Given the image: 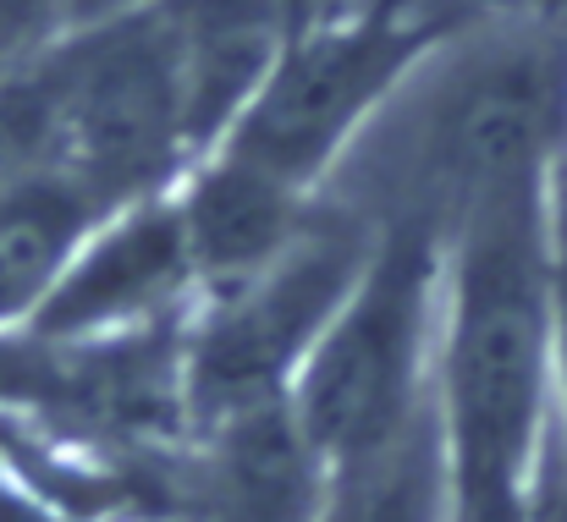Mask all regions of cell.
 I'll list each match as a JSON object with an SVG mask.
<instances>
[{
    "label": "cell",
    "instance_id": "16",
    "mask_svg": "<svg viewBox=\"0 0 567 522\" xmlns=\"http://www.w3.org/2000/svg\"><path fill=\"white\" fill-rule=\"evenodd\" d=\"M557 248L567 253V166H563V215H557Z\"/></svg>",
    "mask_w": 567,
    "mask_h": 522
},
{
    "label": "cell",
    "instance_id": "14",
    "mask_svg": "<svg viewBox=\"0 0 567 522\" xmlns=\"http://www.w3.org/2000/svg\"><path fill=\"white\" fill-rule=\"evenodd\" d=\"M557 424L567 435V253L557 248Z\"/></svg>",
    "mask_w": 567,
    "mask_h": 522
},
{
    "label": "cell",
    "instance_id": "7",
    "mask_svg": "<svg viewBox=\"0 0 567 522\" xmlns=\"http://www.w3.org/2000/svg\"><path fill=\"white\" fill-rule=\"evenodd\" d=\"M198 286L183 242L177 203L138 198L116 215H105L89 242L61 270L55 292L33 314L28 331L55 342H100L166 325V314Z\"/></svg>",
    "mask_w": 567,
    "mask_h": 522
},
{
    "label": "cell",
    "instance_id": "4",
    "mask_svg": "<svg viewBox=\"0 0 567 522\" xmlns=\"http://www.w3.org/2000/svg\"><path fill=\"white\" fill-rule=\"evenodd\" d=\"M441 281V237L413 226L375 231V248L348 303L337 309L287 390V413L320 468L385 440L435 396Z\"/></svg>",
    "mask_w": 567,
    "mask_h": 522
},
{
    "label": "cell",
    "instance_id": "2",
    "mask_svg": "<svg viewBox=\"0 0 567 522\" xmlns=\"http://www.w3.org/2000/svg\"><path fill=\"white\" fill-rule=\"evenodd\" d=\"M435 413L452 522H524L557 413V215L551 187L507 192L446 237Z\"/></svg>",
    "mask_w": 567,
    "mask_h": 522
},
{
    "label": "cell",
    "instance_id": "8",
    "mask_svg": "<svg viewBox=\"0 0 567 522\" xmlns=\"http://www.w3.org/2000/svg\"><path fill=\"white\" fill-rule=\"evenodd\" d=\"M177 220H183V242H188L198 286L226 292L248 281L254 270H265L303 231L309 192L215 149V160L177 198Z\"/></svg>",
    "mask_w": 567,
    "mask_h": 522
},
{
    "label": "cell",
    "instance_id": "15",
    "mask_svg": "<svg viewBox=\"0 0 567 522\" xmlns=\"http://www.w3.org/2000/svg\"><path fill=\"white\" fill-rule=\"evenodd\" d=\"M11 440H17V429L0 424V479H11Z\"/></svg>",
    "mask_w": 567,
    "mask_h": 522
},
{
    "label": "cell",
    "instance_id": "9",
    "mask_svg": "<svg viewBox=\"0 0 567 522\" xmlns=\"http://www.w3.org/2000/svg\"><path fill=\"white\" fill-rule=\"evenodd\" d=\"M105 209L55 166L0 176V331L33 325Z\"/></svg>",
    "mask_w": 567,
    "mask_h": 522
},
{
    "label": "cell",
    "instance_id": "13",
    "mask_svg": "<svg viewBox=\"0 0 567 522\" xmlns=\"http://www.w3.org/2000/svg\"><path fill=\"white\" fill-rule=\"evenodd\" d=\"M55 6H61V0H0V50H11V44H22L28 33H39Z\"/></svg>",
    "mask_w": 567,
    "mask_h": 522
},
{
    "label": "cell",
    "instance_id": "10",
    "mask_svg": "<svg viewBox=\"0 0 567 522\" xmlns=\"http://www.w3.org/2000/svg\"><path fill=\"white\" fill-rule=\"evenodd\" d=\"M315 522H452V468L435 396L385 440L326 468Z\"/></svg>",
    "mask_w": 567,
    "mask_h": 522
},
{
    "label": "cell",
    "instance_id": "12",
    "mask_svg": "<svg viewBox=\"0 0 567 522\" xmlns=\"http://www.w3.org/2000/svg\"><path fill=\"white\" fill-rule=\"evenodd\" d=\"M468 11H491V17H513V22H529V28H546V33H563L567 39V0H463Z\"/></svg>",
    "mask_w": 567,
    "mask_h": 522
},
{
    "label": "cell",
    "instance_id": "1",
    "mask_svg": "<svg viewBox=\"0 0 567 522\" xmlns=\"http://www.w3.org/2000/svg\"><path fill=\"white\" fill-rule=\"evenodd\" d=\"M567 160V39L491 17L446 33L331 166L337 209L370 231L452 237L474 209L551 187Z\"/></svg>",
    "mask_w": 567,
    "mask_h": 522
},
{
    "label": "cell",
    "instance_id": "11",
    "mask_svg": "<svg viewBox=\"0 0 567 522\" xmlns=\"http://www.w3.org/2000/svg\"><path fill=\"white\" fill-rule=\"evenodd\" d=\"M524 522H567V435L557 413L546 424V440H540V457H535V473H529Z\"/></svg>",
    "mask_w": 567,
    "mask_h": 522
},
{
    "label": "cell",
    "instance_id": "6",
    "mask_svg": "<svg viewBox=\"0 0 567 522\" xmlns=\"http://www.w3.org/2000/svg\"><path fill=\"white\" fill-rule=\"evenodd\" d=\"M370 248L375 231L359 215L320 203L265 270L209 292L193 342H183V407L198 435L287 407L303 357L348 303Z\"/></svg>",
    "mask_w": 567,
    "mask_h": 522
},
{
    "label": "cell",
    "instance_id": "5",
    "mask_svg": "<svg viewBox=\"0 0 567 522\" xmlns=\"http://www.w3.org/2000/svg\"><path fill=\"white\" fill-rule=\"evenodd\" d=\"M44 166L66 171L105 215L161 198L193 155L177 0L127 11L39 66Z\"/></svg>",
    "mask_w": 567,
    "mask_h": 522
},
{
    "label": "cell",
    "instance_id": "3",
    "mask_svg": "<svg viewBox=\"0 0 567 522\" xmlns=\"http://www.w3.org/2000/svg\"><path fill=\"white\" fill-rule=\"evenodd\" d=\"M463 22H474L463 0H364L292 28L220 155L309 192L375 122L391 88Z\"/></svg>",
    "mask_w": 567,
    "mask_h": 522
}]
</instances>
